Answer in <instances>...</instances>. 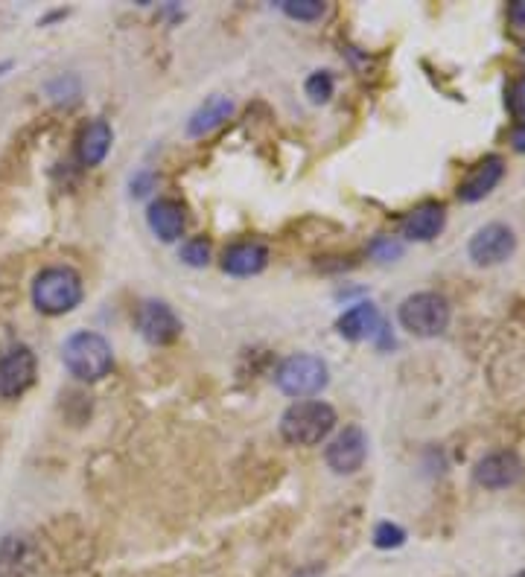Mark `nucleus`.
I'll use <instances>...</instances> for the list:
<instances>
[{"mask_svg": "<svg viewBox=\"0 0 525 577\" xmlns=\"http://www.w3.org/2000/svg\"><path fill=\"white\" fill-rule=\"evenodd\" d=\"M280 9L295 18V21H315L324 15V3L321 0H283Z\"/></svg>", "mask_w": 525, "mask_h": 577, "instance_id": "19", "label": "nucleus"}, {"mask_svg": "<svg viewBox=\"0 0 525 577\" xmlns=\"http://www.w3.org/2000/svg\"><path fill=\"white\" fill-rule=\"evenodd\" d=\"M27 572H33V545L27 537H6L0 545V575L24 577Z\"/></svg>", "mask_w": 525, "mask_h": 577, "instance_id": "18", "label": "nucleus"}, {"mask_svg": "<svg viewBox=\"0 0 525 577\" xmlns=\"http://www.w3.org/2000/svg\"><path fill=\"white\" fill-rule=\"evenodd\" d=\"M339 333L350 341H362L377 336L383 330V321H380V312L374 304H356L350 306L348 312L339 318Z\"/></svg>", "mask_w": 525, "mask_h": 577, "instance_id": "15", "label": "nucleus"}, {"mask_svg": "<svg viewBox=\"0 0 525 577\" xmlns=\"http://www.w3.org/2000/svg\"><path fill=\"white\" fill-rule=\"evenodd\" d=\"M473 478L488 487V490H502V487H511L523 478V461L517 452H493L488 458H482L473 470Z\"/></svg>", "mask_w": 525, "mask_h": 577, "instance_id": "9", "label": "nucleus"}, {"mask_svg": "<svg viewBox=\"0 0 525 577\" xmlns=\"http://www.w3.org/2000/svg\"><path fill=\"white\" fill-rule=\"evenodd\" d=\"M269 263V248L263 242H237L225 251L222 269L234 277H251L260 274Z\"/></svg>", "mask_w": 525, "mask_h": 577, "instance_id": "13", "label": "nucleus"}, {"mask_svg": "<svg viewBox=\"0 0 525 577\" xmlns=\"http://www.w3.org/2000/svg\"><path fill=\"white\" fill-rule=\"evenodd\" d=\"M450 301L438 292H418V295H409L400 309H397V318L403 324V330H409L412 336L420 339H432V336H441L447 327H450Z\"/></svg>", "mask_w": 525, "mask_h": 577, "instance_id": "4", "label": "nucleus"}, {"mask_svg": "<svg viewBox=\"0 0 525 577\" xmlns=\"http://www.w3.org/2000/svg\"><path fill=\"white\" fill-rule=\"evenodd\" d=\"M502 175H505V161L499 155L482 158L473 170L467 172V178L458 184V199L467 204L482 202L490 190L502 181Z\"/></svg>", "mask_w": 525, "mask_h": 577, "instance_id": "11", "label": "nucleus"}, {"mask_svg": "<svg viewBox=\"0 0 525 577\" xmlns=\"http://www.w3.org/2000/svg\"><path fill=\"white\" fill-rule=\"evenodd\" d=\"M511 146H514L517 152H525V120H520V123L514 126V132H511Z\"/></svg>", "mask_w": 525, "mask_h": 577, "instance_id": "26", "label": "nucleus"}, {"mask_svg": "<svg viewBox=\"0 0 525 577\" xmlns=\"http://www.w3.org/2000/svg\"><path fill=\"white\" fill-rule=\"evenodd\" d=\"M403 543H406V531H403L400 525L380 522V525L374 528V545H377V548H400Z\"/></svg>", "mask_w": 525, "mask_h": 577, "instance_id": "21", "label": "nucleus"}, {"mask_svg": "<svg viewBox=\"0 0 525 577\" xmlns=\"http://www.w3.org/2000/svg\"><path fill=\"white\" fill-rule=\"evenodd\" d=\"M368 251L377 257V260H383V263H388V260H397L400 254H403V245L397 242V239L391 237H377L371 245H368Z\"/></svg>", "mask_w": 525, "mask_h": 577, "instance_id": "23", "label": "nucleus"}, {"mask_svg": "<svg viewBox=\"0 0 525 577\" xmlns=\"http://www.w3.org/2000/svg\"><path fill=\"white\" fill-rule=\"evenodd\" d=\"M62 362L70 374L82 382H100L103 376L111 374L114 368V353L111 344L100 336V333H88L79 330L73 333L65 347H62Z\"/></svg>", "mask_w": 525, "mask_h": 577, "instance_id": "2", "label": "nucleus"}, {"mask_svg": "<svg viewBox=\"0 0 525 577\" xmlns=\"http://www.w3.org/2000/svg\"><path fill=\"white\" fill-rule=\"evenodd\" d=\"M368 455V438L359 426H348L345 432H339L333 443L327 446V467L339 476H350L365 464Z\"/></svg>", "mask_w": 525, "mask_h": 577, "instance_id": "8", "label": "nucleus"}, {"mask_svg": "<svg viewBox=\"0 0 525 577\" xmlns=\"http://www.w3.org/2000/svg\"><path fill=\"white\" fill-rule=\"evenodd\" d=\"M138 327L149 344H170L181 333V321L164 301H146L140 306Z\"/></svg>", "mask_w": 525, "mask_h": 577, "instance_id": "10", "label": "nucleus"}, {"mask_svg": "<svg viewBox=\"0 0 525 577\" xmlns=\"http://www.w3.org/2000/svg\"><path fill=\"white\" fill-rule=\"evenodd\" d=\"M35 382V356L30 347H12L0 356V397L15 400Z\"/></svg>", "mask_w": 525, "mask_h": 577, "instance_id": "7", "label": "nucleus"}, {"mask_svg": "<svg viewBox=\"0 0 525 577\" xmlns=\"http://www.w3.org/2000/svg\"><path fill=\"white\" fill-rule=\"evenodd\" d=\"M33 301L44 315H65L82 304V277L68 266H53L35 277Z\"/></svg>", "mask_w": 525, "mask_h": 577, "instance_id": "3", "label": "nucleus"}, {"mask_svg": "<svg viewBox=\"0 0 525 577\" xmlns=\"http://www.w3.org/2000/svg\"><path fill=\"white\" fill-rule=\"evenodd\" d=\"M508 111L517 117V120H525V76H520L511 88H508Z\"/></svg>", "mask_w": 525, "mask_h": 577, "instance_id": "24", "label": "nucleus"}, {"mask_svg": "<svg viewBox=\"0 0 525 577\" xmlns=\"http://www.w3.org/2000/svg\"><path fill=\"white\" fill-rule=\"evenodd\" d=\"M336 426V411L321 400H298L280 417V435L292 446H315Z\"/></svg>", "mask_w": 525, "mask_h": 577, "instance_id": "1", "label": "nucleus"}, {"mask_svg": "<svg viewBox=\"0 0 525 577\" xmlns=\"http://www.w3.org/2000/svg\"><path fill=\"white\" fill-rule=\"evenodd\" d=\"M514 577H525V572H520V575H514Z\"/></svg>", "mask_w": 525, "mask_h": 577, "instance_id": "27", "label": "nucleus"}, {"mask_svg": "<svg viewBox=\"0 0 525 577\" xmlns=\"http://www.w3.org/2000/svg\"><path fill=\"white\" fill-rule=\"evenodd\" d=\"M508 21L514 24V30H525V0H517L508 6Z\"/></svg>", "mask_w": 525, "mask_h": 577, "instance_id": "25", "label": "nucleus"}, {"mask_svg": "<svg viewBox=\"0 0 525 577\" xmlns=\"http://www.w3.org/2000/svg\"><path fill=\"white\" fill-rule=\"evenodd\" d=\"M514 248H517V237L502 222H490L485 228H479L470 239V245H467L470 260L476 266H499L514 254Z\"/></svg>", "mask_w": 525, "mask_h": 577, "instance_id": "6", "label": "nucleus"}, {"mask_svg": "<svg viewBox=\"0 0 525 577\" xmlns=\"http://www.w3.org/2000/svg\"><path fill=\"white\" fill-rule=\"evenodd\" d=\"M307 97L313 102H327L330 97H333V76L330 73H313L310 79H307Z\"/></svg>", "mask_w": 525, "mask_h": 577, "instance_id": "22", "label": "nucleus"}, {"mask_svg": "<svg viewBox=\"0 0 525 577\" xmlns=\"http://www.w3.org/2000/svg\"><path fill=\"white\" fill-rule=\"evenodd\" d=\"M447 225V210L441 202H423L415 210H409V216L403 219V237L415 239V242H429L435 239Z\"/></svg>", "mask_w": 525, "mask_h": 577, "instance_id": "12", "label": "nucleus"}, {"mask_svg": "<svg viewBox=\"0 0 525 577\" xmlns=\"http://www.w3.org/2000/svg\"><path fill=\"white\" fill-rule=\"evenodd\" d=\"M146 222H149L155 237L164 239V242H175V239L181 237L184 225H187L184 204H178L175 199H158V202L149 204Z\"/></svg>", "mask_w": 525, "mask_h": 577, "instance_id": "14", "label": "nucleus"}, {"mask_svg": "<svg viewBox=\"0 0 525 577\" xmlns=\"http://www.w3.org/2000/svg\"><path fill=\"white\" fill-rule=\"evenodd\" d=\"M111 149V126L105 120H94L82 129L79 143H76V152H79V161L85 167H97L103 164L105 155Z\"/></svg>", "mask_w": 525, "mask_h": 577, "instance_id": "16", "label": "nucleus"}, {"mask_svg": "<svg viewBox=\"0 0 525 577\" xmlns=\"http://www.w3.org/2000/svg\"><path fill=\"white\" fill-rule=\"evenodd\" d=\"M278 388L286 397H313L321 388H327L330 382V371L324 365V359H318L313 353H295L289 359H283V365L275 374Z\"/></svg>", "mask_w": 525, "mask_h": 577, "instance_id": "5", "label": "nucleus"}, {"mask_svg": "<svg viewBox=\"0 0 525 577\" xmlns=\"http://www.w3.org/2000/svg\"><path fill=\"white\" fill-rule=\"evenodd\" d=\"M523 59H525V50H523Z\"/></svg>", "mask_w": 525, "mask_h": 577, "instance_id": "28", "label": "nucleus"}, {"mask_svg": "<svg viewBox=\"0 0 525 577\" xmlns=\"http://www.w3.org/2000/svg\"><path fill=\"white\" fill-rule=\"evenodd\" d=\"M231 111H234V102L228 100V97H219V94L210 97V100H205L193 111V117H190V123H187V135H208V132L219 129V126L231 117Z\"/></svg>", "mask_w": 525, "mask_h": 577, "instance_id": "17", "label": "nucleus"}, {"mask_svg": "<svg viewBox=\"0 0 525 577\" xmlns=\"http://www.w3.org/2000/svg\"><path fill=\"white\" fill-rule=\"evenodd\" d=\"M181 260L187 263V266H193V269H202V266H208L210 263V242L205 237H196V239H187L184 245H181Z\"/></svg>", "mask_w": 525, "mask_h": 577, "instance_id": "20", "label": "nucleus"}]
</instances>
